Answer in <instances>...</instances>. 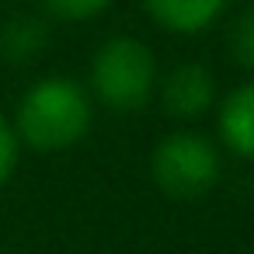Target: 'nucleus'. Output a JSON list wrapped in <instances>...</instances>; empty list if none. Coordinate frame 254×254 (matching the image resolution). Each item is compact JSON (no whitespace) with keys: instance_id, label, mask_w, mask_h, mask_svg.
I'll use <instances>...</instances> for the list:
<instances>
[{"instance_id":"f03ea898","label":"nucleus","mask_w":254,"mask_h":254,"mask_svg":"<svg viewBox=\"0 0 254 254\" xmlns=\"http://www.w3.org/2000/svg\"><path fill=\"white\" fill-rule=\"evenodd\" d=\"M157 80H160V70H157L153 49L132 35H115L101 42L91 60L94 98L119 115H132L146 108V101L157 94Z\"/></svg>"},{"instance_id":"39448f33","label":"nucleus","mask_w":254,"mask_h":254,"mask_svg":"<svg viewBox=\"0 0 254 254\" xmlns=\"http://www.w3.org/2000/svg\"><path fill=\"white\" fill-rule=\"evenodd\" d=\"M230 0H143V11L174 35H198L212 28Z\"/></svg>"},{"instance_id":"1a4fd4ad","label":"nucleus","mask_w":254,"mask_h":254,"mask_svg":"<svg viewBox=\"0 0 254 254\" xmlns=\"http://www.w3.org/2000/svg\"><path fill=\"white\" fill-rule=\"evenodd\" d=\"M230 53L233 60L254 73V7H247L233 25H230Z\"/></svg>"},{"instance_id":"6e6552de","label":"nucleus","mask_w":254,"mask_h":254,"mask_svg":"<svg viewBox=\"0 0 254 254\" xmlns=\"http://www.w3.org/2000/svg\"><path fill=\"white\" fill-rule=\"evenodd\" d=\"M42 11L56 21H66V25H77V21H91L98 18L101 11H108L115 0H39Z\"/></svg>"},{"instance_id":"f257e3e1","label":"nucleus","mask_w":254,"mask_h":254,"mask_svg":"<svg viewBox=\"0 0 254 254\" xmlns=\"http://www.w3.org/2000/svg\"><path fill=\"white\" fill-rule=\"evenodd\" d=\"M94 122L91 91L73 77H42L35 80L14 112V136L21 146L39 153H60L77 146Z\"/></svg>"},{"instance_id":"7ed1b4c3","label":"nucleus","mask_w":254,"mask_h":254,"mask_svg":"<svg viewBox=\"0 0 254 254\" xmlns=\"http://www.w3.org/2000/svg\"><path fill=\"white\" fill-rule=\"evenodd\" d=\"M150 174L167 198L191 202L216 188L223 174L219 150L202 132H171L153 146Z\"/></svg>"},{"instance_id":"20e7f679","label":"nucleus","mask_w":254,"mask_h":254,"mask_svg":"<svg viewBox=\"0 0 254 254\" xmlns=\"http://www.w3.org/2000/svg\"><path fill=\"white\" fill-rule=\"evenodd\" d=\"M157 94L167 115L198 119L216 105V77L202 63H178L157 80Z\"/></svg>"},{"instance_id":"0eeeda50","label":"nucleus","mask_w":254,"mask_h":254,"mask_svg":"<svg viewBox=\"0 0 254 254\" xmlns=\"http://www.w3.org/2000/svg\"><path fill=\"white\" fill-rule=\"evenodd\" d=\"M49 46V25L35 14H14L4 28H0V60H7L14 66L32 63L42 56Z\"/></svg>"},{"instance_id":"423d86ee","label":"nucleus","mask_w":254,"mask_h":254,"mask_svg":"<svg viewBox=\"0 0 254 254\" xmlns=\"http://www.w3.org/2000/svg\"><path fill=\"white\" fill-rule=\"evenodd\" d=\"M216 129H219V139H223L237 157L254 160V80L233 87V91L219 101Z\"/></svg>"},{"instance_id":"9d476101","label":"nucleus","mask_w":254,"mask_h":254,"mask_svg":"<svg viewBox=\"0 0 254 254\" xmlns=\"http://www.w3.org/2000/svg\"><path fill=\"white\" fill-rule=\"evenodd\" d=\"M18 157H21V143L14 136V126L7 122V115L0 112V185H7L14 167H18Z\"/></svg>"}]
</instances>
